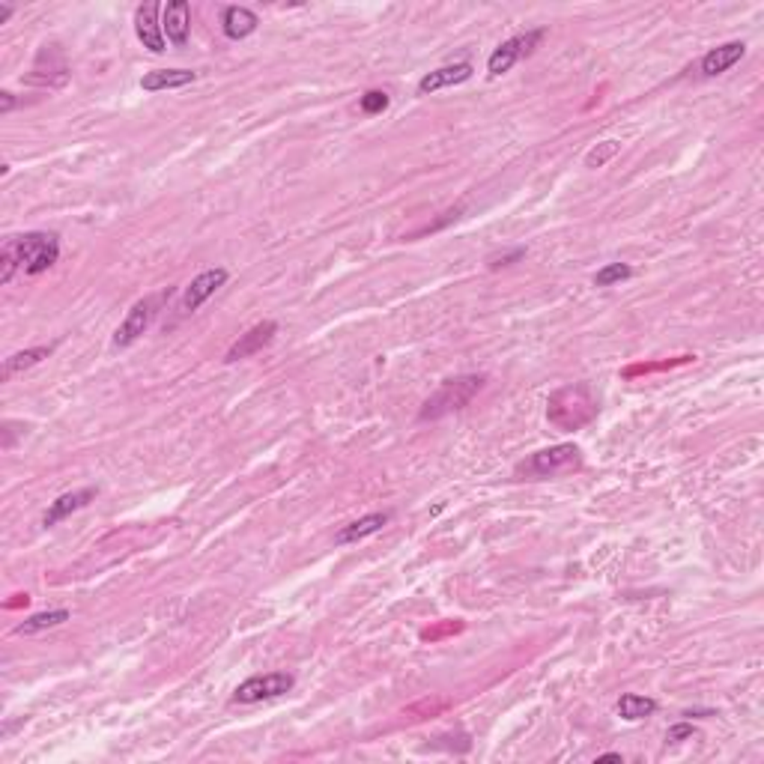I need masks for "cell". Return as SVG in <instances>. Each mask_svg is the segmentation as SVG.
<instances>
[{
	"mask_svg": "<svg viewBox=\"0 0 764 764\" xmlns=\"http://www.w3.org/2000/svg\"><path fill=\"white\" fill-rule=\"evenodd\" d=\"M27 600H31V598H27V594H15V600H9V603H6V609H15V607H27Z\"/></svg>",
	"mask_w": 764,
	"mask_h": 764,
	"instance_id": "cell-30",
	"label": "cell"
},
{
	"mask_svg": "<svg viewBox=\"0 0 764 764\" xmlns=\"http://www.w3.org/2000/svg\"><path fill=\"white\" fill-rule=\"evenodd\" d=\"M618 150H621L618 141H603L598 147H591L589 155H585V167H603Z\"/></svg>",
	"mask_w": 764,
	"mask_h": 764,
	"instance_id": "cell-22",
	"label": "cell"
},
{
	"mask_svg": "<svg viewBox=\"0 0 764 764\" xmlns=\"http://www.w3.org/2000/svg\"><path fill=\"white\" fill-rule=\"evenodd\" d=\"M230 272L227 269H207V272H200L194 281L185 287V296H182V314H194L198 307L209 299V296H216V290H221V287L227 284Z\"/></svg>",
	"mask_w": 764,
	"mask_h": 764,
	"instance_id": "cell-9",
	"label": "cell"
},
{
	"mask_svg": "<svg viewBox=\"0 0 764 764\" xmlns=\"http://www.w3.org/2000/svg\"><path fill=\"white\" fill-rule=\"evenodd\" d=\"M260 18L251 13L248 6H227L221 13V31H225L227 40H245L257 31Z\"/></svg>",
	"mask_w": 764,
	"mask_h": 764,
	"instance_id": "cell-16",
	"label": "cell"
},
{
	"mask_svg": "<svg viewBox=\"0 0 764 764\" xmlns=\"http://www.w3.org/2000/svg\"><path fill=\"white\" fill-rule=\"evenodd\" d=\"M93 499H96V490H93V487H84V490H76V493H63V496L54 499L51 508L45 511L42 526L45 529L58 526L60 520H67L69 514H76V511H81V508H87Z\"/></svg>",
	"mask_w": 764,
	"mask_h": 764,
	"instance_id": "cell-13",
	"label": "cell"
},
{
	"mask_svg": "<svg viewBox=\"0 0 764 764\" xmlns=\"http://www.w3.org/2000/svg\"><path fill=\"white\" fill-rule=\"evenodd\" d=\"M484 382H487L484 374H463V377L445 379L442 386L436 388V395L427 397V404L422 406L418 418H422V422H436V418L460 413V409L472 404V397L484 388Z\"/></svg>",
	"mask_w": 764,
	"mask_h": 764,
	"instance_id": "cell-3",
	"label": "cell"
},
{
	"mask_svg": "<svg viewBox=\"0 0 764 764\" xmlns=\"http://www.w3.org/2000/svg\"><path fill=\"white\" fill-rule=\"evenodd\" d=\"M472 78V63H451V67H440L433 72L418 81V93L427 96V93H436V90H445V87H458V84L469 81Z\"/></svg>",
	"mask_w": 764,
	"mask_h": 764,
	"instance_id": "cell-12",
	"label": "cell"
},
{
	"mask_svg": "<svg viewBox=\"0 0 764 764\" xmlns=\"http://www.w3.org/2000/svg\"><path fill=\"white\" fill-rule=\"evenodd\" d=\"M463 630V621H442L440 627H433V630H424L422 633V639H427V642H436V639H442V636H451V633H460Z\"/></svg>",
	"mask_w": 764,
	"mask_h": 764,
	"instance_id": "cell-25",
	"label": "cell"
},
{
	"mask_svg": "<svg viewBox=\"0 0 764 764\" xmlns=\"http://www.w3.org/2000/svg\"><path fill=\"white\" fill-rule=\"evenodd\" d=\"M198 78V72L191 69H155V72H147L141 78V87L158 93V90H176V87H185Z\"/></svg>",
	"mask_w": 764,
	"mask_h": 764,
	"instance_id": "cell-17",
	"label": "cell"
},
{
	"mask_svg": "<svg viewBox=\"0 0 764 764\" xmlns=\"http://www.w3.org/2000/svg\"><path fill=\"white\" fill-rule=\"evenodd\" d=\"M51 356V347H31V350H22V352H13L9 359H4V368H0V382H9L15 374H24L31 370L33 365H40Z\"/></svg>",
	"mask_w": 764,
	"mask_h": 764,
	"instance_id": "cell-18",
	"label": "cell"
},
{
	"mask_svg": "<svg viewBox=\"0 0 764 764\" xmlns=\"http://www.w3.org/2000/svg\"><path fill=\"white\" fill-rule=\"evenodd\" d=\"M60 257V242L54 233H24V236L6 239L4 251H0V284H9L18 269L24 275H42L58 263Z\"/></svg>",
	"mask_w": 764,
	"mask_h": 764,
	"instance_id": "cell-1",
	"label": "cell"
},
{
	"mask_svg": "<svg viewBox=\"0 0 764 764\" xmlns=\"http://www.w3.org/2000/svg\"><path fill=\"white\" fill-rule=\"evenodd\" d=\"M540 40H544V31H540V27H537V31H529V33H520V36H511V40H505L496 51L490 54V60H487L490 76L499 78V76H505V72H511L520 60L529 58V54L537 49Z\"/></svg>",
	"mask_w": 764,
	"mask_h": 764,
	"instance_id": "cell-6",
	"label": "cell"
},
{
	"mask_svg": "<svg viewBox=\"0 0 764 764\" xmlns=\"http://www.w3.org/2000/svg\"><path fill=\"white\" fill-rule=\"evenodd\" d=\"M743 54H747V45L743 42H725L720 49H711L702 58V76L705 78H716L723 72H729L734 63H738Z\"/></svg>",
	"mask_w": 764,
	"mask_h": 764,
	"instance_id": "cell-14",
	"label": "cell"
},
{
	"mask_svg": "<svg viewBox=\"0 0 764 764\" xmlns=\"http://www.w3.org/2000/svg\"><path fill=\"white\" fill-rule=\"evenodd\" d=\"M296 684V678L290 672H269V675H254L248 681H242L236 689H233V702L236 705H254L263 702V698H275L290 693Z\"/></svg>",
	"mask_w": 764,
	"mask_h": 764,
	"instance_id": "cell-7",
	"label": "cell"
},
{
	"mask_svg": "<svg viewBox=\"0 0 764 764\" xmlns=\"http://www.w3.org/2000/svg\"><path fill=\"white\" fill-rule=\"evenodd\" d=\"M13 13H15V9L9 6V4H0V24H6L9 18H13Z\"/></svg>",
	"mask_w": 764,
	"mask_h": 764,
	"instance_id": "cell-29",
	"label": "cell"
},
{
	"mask_svg": "<svg viewBox=\"0 0 764 764\" xmlns=\"http://www.w3.org/2000/svg\"><path fill=\"white\" fill-rule=\"evenodd\" d=\"M275 334H278V323L275 320H263V323L251 325V329L245 334H239V341L227 350L225 361H227V365H236V361H242V359L257 356L260 350L272 343Z\"/></svg>",
	"mask_w": 764,
	"mask_h": 764,
	"instance_id": "cell-8",
	"label": "cell"
},
{
	"mask_svg": "<svg viewBox=\"0 0 764 764\" xmlns=\"http://www.w3.org/2000/svg\"><path fill=\"white\" fill-rule=\"evenodd\" d=\"M13 108H15V96L9 90H4L0 93V114H9Z\"/></svg>",
	"mask_w": 764,
	"mask_h": 764,
	"instance_id": "cell-28",
	"label": "cell"
},
{
	"mask_svg": "<svg viewBox=\"0 0 764 764\" xmlns=\"http://www.w3.org/2000/svg\"><path fill=\"white\" fill-rule=\"evenodd\" d=\"M598 761H621V752H607V756H600Z\"/></svg>",
	"mask_w": 764,
	"mask_h": 764,
	"instance_id": "cell-31",
	"label": "cell"
},
{
	"mask_svg": "<svg viewBox=\"0 0 764 764\" xmlns=\"http://www.w3.org/2000/svg\"><path fill=\"white\" fill-rule=\"evenodd\" d=\"M164 299H167V293H155V296H147L141 302H135L132 311L126 314V320L120 323V329L114 332V347H132V343L153 325V320L158 316V307H162Z\"/></svg>",
	"mask_w": 764,
	"mask_h": 764,
	"instance_id": "cell-5",
	"label": "cell"
},
{
	"mask_svg": "<svg viewBox=\"0 0 764 764\" xmlns=\"http://www.w3.org/2000/svg\"><path fill=\"white\" fill-rule=\"evenodd\" d=\"M654 711H657V702H654V698H648V696L627 693V696H621V702H618V714L624 716V720H630V723L645 720V716H651Z\"/></svg>",
	"mask_w": 764,
	"mask_h": 764,
	"instance_id": "cell-20",
	"label": "cell"
},
{
	"mask_svg": "<svg viewBox=\"0 0 764 764\" xmlns=\"http://www.w3.org/2000/svg\"><path fill=\"white\" fill-rule=\"evenodd\" d=\"M696 356H681V359H666V361H654V365H633L624 370V377H639V374H654V370H666V368H675V365H687L693 361Z\"/></svg>",
	"mask_w": 764,
	"mask_h": 764,
	"instance_id": "cell-23",
	"label": "cell"
},
{
	"mask_svg": "<svg viewBox=\"0 0 764 764\" xmlns=\"http://www.w3.org/2000/svg\"><path fill=\"white\" fill-rule=\"evenodd\" d=\"M523 257H526V248H514V251H505V254H493L487 263L490 269H502V266L517 263V260H523Z\"/></svg>",
	"mask_w": 764,
	"mask_h": 764,
	"instance_id": "cell-26",
	"label": "cell"
},
{
	"mask_svg": "<svg viewBox=\"0 0 764 764\" xmlns=\"http://www.w3.org/2000/svg\"><path fill=\"white\" fill-rule=\"evenodd\" d=\"M391 514L388 511H377V514H365L359 520H352L350 526H343L338 535H334V544L338 546H347V544H356V540H365L370 535H377L382 526H388Z\"/></svg>",
	"mask_w": 764,
	"mask_h": 764,
	"instance_id": "cell-15",
	"label": "cell"
},
{
	"mask_svg": "<svg viewBox=\"0 0 764 764\" xmlns=\"http://www.w3.org/2000/svg\"><path fill=\"white\" fill-rule=\"evenodd\" d=\"M158 13H162L158 4H144V6H138V13H135L138 40H141L144 49H150L153 54L164 51V31H162V24H158Z\"/></svg>",
	"mask_w": 764,
	"mask_h": 764,
	"instance_id": "cell-11",
	"label": "cell"
},
{
	"mask_svg": "<svg viewBox=\"0 0 764 764\" xmlns=\"http://www.w3.org/2000/svg\"><path fill=\"white\" fill-rule=\"evenodd\" d=\"M63 621H69V609H49V612H36L31 618H24L15 627L18 636H27V633H40L49 627H60Z\"/></svg>",
	"mask_w": 764,
	"mask_h": 764,
	"instance_id": "cell-19",
	"label": "cell"
},
{
	"mask_svg": "<svg viewBox=\"0 0 764 764\" xmlns=\"http://www.w3.org/2000/svg\"><path fill=\"white\" fill-rule=\"evenodd\" d=\"M693 734H696V725H693V723H678V725H672V729H669L666 741H669V743H681V741H687V738H693Z\"/></svg>",
	"mask_w": 764,
	"mask_h": 764,
	"instance_id": "cell-27",
	"label": "cell"
},
{
	"mask_svg": "<svg viewBox=\"0 0 764 764\" xmlns=\"http://www.w3.org/2000/svg\"><path fill=\"white\" fill-rule=\"evenodd\" d=\"M162 31L167 36V42L182 49L189 42V33H191V6L185 0H171L164 9H162Z\"/></svg>",
	"mask_w": 764,
	"mask_h": 764,
	"instance_id": "cell-10",
	"label": "cell"
},
{
	"mask_svg": "<svg viewBox=\"0 0 764 764\" xmlns=\"http://www.w3.org/2000/svg\"><path fill=\"white\" fill-rule=\"evenodd\" d=\"M598 418V397L591 395L589 382H573L549 395L546 400V422L558 431H580Z\"/></svg>",
	"mask_w": 764,
	"mask_h": 764,
	"instance_id": "cell-2",
	"label": "cell"
},
{
	"mask_svg": "<svg viewBox=\"0 0 764 764\" xmlns=\"http://www.w3.org/2000/svg\"><path fill=\"white\" fill-rule=\"evenodd\" d=\"M582 466V451L576 449L573 442H562L553 445V449L535 451L532 458L517 463L514 475L517 478H529V481H540V478H555V475L573 472Z\"/></svg>",
	"mask_w": 764,
	"mask_h": 764,
	"instance_id": "cell-4",
	"label": "cell"
},
{
	"mask_svg": "<svg viewBox=\"0 0 764 764\" xmlns=\"http://www.w3.org/2000/svg\"><path fill=\"white\" fill-rule=\"evenodd\" d=\"M630 275H633V269H630L627 263H609V266H603L598 275H594V287L621 284V281H627Z\"/></svg>",
	"mask_w": 764,
	"mask_h": 764,
	"instance_id": "cell-21",
	"label": "cell"
},
{
	"mask_svg": "<svg viewBox=\"0 0 764 764\" xmlns=\"http://www.w3.org/2000/svg\"><path fill=\"white\" fill-rule=\"evenodd\" d=\"M361 111H365V114H382V111L388 108V93H382V90H368L365 96H361Z\"/></svg>",
	"mask_w": 764,
	"mask_h": 764,
	"instance_id": "cell-24",
	"label": "cell"
}]
</instances>
